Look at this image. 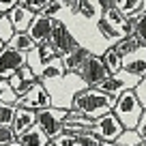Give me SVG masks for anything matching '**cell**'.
<instances>
[{"instance_id": "52a82bcc", "label": "cell", "mask_w": 146, "mask_h": 146, "mask_svg": "<svg viewBox=\"0 0 146 146\" xmlns=\"http://www.w3.org/2000/svg\"><path fill=\"white\" fill-rule=\"evenodd\" d=\"M90 131L95 133L101 142H116L120 137V133L125 131V127L114 116V112H108V114H103L101 118H97L95 123H92Z\"/></svg>"}, {"instance_id": "836d02e7", "label": "cell", "mask_w": 146, "mask_h": 146, "mask_svg": "<svg viewBox=\"0 0 146 146\" xmlns=\"http://www.w3.org/2000/svg\"><path fill=\"white\" fill-rule=\"evenodd\" d=\"M13 140H15L13 129H11V127H2V125H0V146L9 144V142H13Z\"/></svg>"}, {"instance_id": "8992f818", "label": "cell", "mask_w": 146, "mask_h": 146, "mask_svg": "<svg viewBox=\"0 0 146 146\" xmlns=\"http://www.w3.org/2000/svg\"><path fill=\"white\" fill-rule=\"evenodd\" d=\"M15 105H17V108L32 110V112H39V110H45V108L52 105V97H50V92H47L45 84L36 82L35 86H30L22 97H17Z\"/></svg>"}, {"instance_id": "5b68a950", "label": "cell", "mask_w": 146, "mask_h": 146, "mask_svg": "<svg viewBox=\"0 0 146 146\" xmlns=\"http://www.w3.org/2000/svg\"><path fill=\"white\" fill-rule=\"evenodd\" d=\"M78 78L86 84V88H97L103 80L110 78V73H108V69H105L101 56L99 54H90L86 60H84V64L78 69Z\"/></svg>"}, {"instance_id": "d4e9b609", "label": "cell", "mask_w": 146, "mask_h": 146, "mask_svg": "<svg viewBox=\"0 0 146 146\" xmlns=\"http://www.w3.org/2000/svg\"><path fill=\"white\" fill-rule=\"evenodd\" d=\"M142 142H144V140L137 135L135 129H125V131L120 133V137L116 140V144H118V146H140Z\"/></svg>"}, {"instance_id": "7402d4cb", "label": "cell", "mask_w": 146, "mask_h": 146, "mask_svg": "<svg viewBox=\"0 0 146 146\" xmlns=\"http://www.w3.org/2000/svg\"><path fill=\"white\" fill-rule=\"evenodd\" d=\"M7 45L13 47V50H17V52H24V54H28V52H32V50L36 47V43L30 39V35H28V32H15Z\"/></svg>"}, {"instance_id": "4dcf8cb0", "label": "cell", "mask_w": 146, "mask_h": 146, "mask_svg": "<svg viewBox=\"0 0 146 146\" xmlns=\"http://www.w3.org/2000/svg\"><path fill=\"white\" fill-rule=\"evenodd\" d=\"M17 2H19L22 7H26V9H30L32 13H41L50 0H17Z\"/></svg>"}, {"instance_id": "8d00e7d4", "label": "cell", "mask_w": 146, "mask_h": 146, "mask_svg": "<svg viewBox=\"0 0 146 146\" xmlns=\"http://www.w3.org/2000/svg\"><path fill=\"white\" fill-rule=\"evenodd\" d=\"M97 5H99L101 13H105V11L114 9V7H116V2H114V0H97Z\"/></svg>"}, {"instance_id": "e0dca14e", "label": "cell", "mask_w": 146, "mask_h": 146, "mask_svg": "<svg viewBox=\"0 0 146 146\" xmlns=\"http://www.w3.org/2000/svg\"><path fill=\"white\" fill-rule=\"evenodd\" d=\"M17 140L22 142V146H45L47 142H50V137L45 135V131H43L39 125H32L22 135H17Z\"/></svg>"}, {"instance_id": "3957f363", "label": "cell", "mask_w": 146, "mask_h": 146, "mask_svg": "<svg viewBox=\"0 0 146 146\" xmlns=\"http://www.w3.org/2000/svg\"><path fill=\"white\" fill-rule=\"evenodd\" d=\"M47 41L54 45V50L58 52L60 58L67 56V54H71V52H75L80 45H82V43L78 41V36L71 32V28H69L62 19H58V17L54 19V28H52V35H50Z\"/></svg>"}, {"instance_id": "44dd1931", "label": "cell", "mask_w": 146, "mask_h": 146, "mask_svg": "<svg viewBox=\"0 0 146 146\" xmlns=\"http://www.w3.org/2000/svg\"><path fill=\"white\" fill-rule=\"evenodd\" d=\"M95 28H97V32H99V35L103 36V41L108 43V45H114L116 41H120V39H123V32H120V30H116L114 26H110V24L105 22L103 17H101L99 22L95 24Z\"/></svg>"}, {"instance_id": "f546056e", "label": "cell", "mask_w": 146, "mask_h": 146, "mask_svg": "<svg viewBox=\"0 0 146 146\" xmlns=\"http://www.w3.org/2000/svg\"><path fill=\"white\" fill-rule=\"evenodd\" d=\"M62 9H64V7H62L60 0H50V2L45 5V9L41 11V15H47V17H58V13Z\"/></svg>"}, {"instance_id": "ffe728a7", "label": "cell", "mask_w": 146, "mask_h": 146, "mask_svg": "<svg viewBox=\"0 0 146 146\" xmlns=\"http://www.w3.org/2000/svg\"><path fill=\"white\" fill-rule=\"evenodd\" d=\"M112 47H114L120 56H127V54H131V52L140 50V47H146V45L142 43V39H140L137 35H131V36H123V39H120V41H116Z\"/></svg>"}, {"instance_id": "cb8c5ba5", "label": "cell", "mask_w": 146, "mask_h": 146, "mask_svg": "<svg viewBox=\"0 0 146 146\" xmlns=\"http://www.w3.org/2000/svg\"><path fill=\"white\" fill-rule=\"evenodd\" d=\"M116 9L125 15V17H131V15L140 13L142 11V0H114Z\"/></svg>"}, {"instance_id": "5bb4252c", "label": "cell", "mask_w": 146, "mask_h": 146, "mask_svg": "<svg viewBox=\"0 0 146 146\" xmlns=\"http://www.w3.org/2000/svg\"><path fill=\"white\" fill-rule=\"evenodd\" d=\"M32 125H36V112L15 105V116H13V123H11V129H13L15 137L22 135V133L26 131V129H30Z\"/></svg>"}, {"instance_id": "d6986e66", "label": "cell", "mask_w": 146, "mask_h": 146, "mask_svg": "<svg viewBox=\"0 0 146 146\" xmlns=\"http://www.w3.org/2000/svg\"><path fill=\"white\" fill-rule=\"evenodd\" d=\"M99 56H101V60H103V64H105V69H108L110 75H114V73H118L120 69H123V56H120L112 45L105 47Z\"/></svg>"}, {"instance_id": "9c48e42d", "label": "cell", "mask_w": 146, "mask_h": 146, "mask_svg": "<svg viewBox=\"0 0 146 146\" xmlns=\"http://www.w3.org/2000/svg\"><path fill=\"white\" fill-rule=\"evenodd\" d=\"M137 82H140V78L129 75V73H125L123 69H120L118 73H114V75H110L108 80H103L97 88L108 92V95H112V97H118L120 92H125V90H133Z\"/></svg>"}, {"instance_id": "7bdbcfd3", "label": "cell", "mask_w": 146, "mask_h": 146, "mask_svg": "<svg viewBox=\"0 0 146 146\" xmlns=\"http://www.w3.org/2000/svg\"><path fill=\"white\" fill-rule=\"evenodd\" d=\"M0 17H2V15H0Z\"/></svg>"}, {"instance_id": "1f68e13d", "label": "cell", "mask_w": 146, "mask_h": 146, "mask_svg": "<svg viewBox=\"0 0 146 146\" xmlns=\"http://www.w3.org/2000/svg\"><path fill=\"white\" fill-rule=\"evenodd\" d=\"M133 95L137 97V101H140V105L146 110V78H142L140 82L135 84V88H133Z\"/></svg>"}, {"instance_id": "74e56055", "label": "cell", "mask_w": 146, "mask_h": 146, "mask_svg": "<svg viewBox=\"0 0 146 146\" xmlns=\"http://www.w3.org/2000/svg\"><path fill=\"white\" fill-rule=\"evenodd\" d=\"M5 146H22V142H19V140H17V137H15V140H13V142H9V144H5Z\"/></svg>"}, {"instance_id": "7c38bea8", "label": "cell", "mask_w": 146, "mask_h": 146, "mask_svg": "<svg viewBox=\"0 0 146 146\" xmlns=\"http://www.w3.org/2000/svg\"><path fill=\"white\" fill-rule=\"evenodd\" d=\"M7 82L11 84V88H13V92H15V95H17V97H22L24 92L28 90V88H30V86H35V84H36V82H41V80L36 78L35 73H32V69L26 64V67H22L17 73H13V75H11V78L7 80Z\"/></svg>"}, {"instance_id": "d590c367", "label": "cell", "mask_w": 146, "mask_h": 146, "mask_svg": "<svg viewBox=\"0 0 146 146\" xmlns=\"http://www.w3.org/2000/svg\"><path fill=\"white\" fill-rule=\"evenodd\" d=\"M15 5H17V0H0V15H7Z\"/></svg>"}, {"instance_id": "277c9868", "label": "cell", "mask_w": 146, "mask_h": 146, "mask_svg": "<svg viewBox=\"0 0 146 146\" xmlns=\"http://www.w3.org/2000/svg\"><path fill=\"white\" fill-rule=\"evenodd\" d=\"M69 116V110H62V108H56V105H50L45 110H39L36 112V125L45 131V135L50 140L58 137L62 133V125Z\"/></svg>"}, {"instance_id": "8fae6325", "label": "cell", "mask_w": 146, "mask_h": 146, "mask_svg": "<svg viewBox=\"0 0 146 146\" xmlns=\"http://www.w3.org/2000/svg\"><path fill=\"white\" fill-rule=\"evenodd\" d=\"M123 71L140 80L146 78V47H140V50L123 56Z\"/></svg>"}, {"instance_id": "60d3db41", "label": "cell", "mask_w": 146, "mask_h": 146, "mask_svg": "<svg viewBox=\"0 0 146 146\" xmlns=\"http://www.w3.org/2000/svg\"><path fill=\"white\" fill-rule=\"evenodd\" d=\"M45 146H56V144H54V142H52V140H50V142H47V144H45Z\"/></svg>"}, {"instance_id": "e575fe53", "label": "cell", "mask_w": 146, "mask_h": 146, "mask_svg": "<svg viewBox=\"0 0 146 146\" xmlns=\"http://www.w3.org/2000/svg\"><path fill=\"white\" fill-rule=\"evenodd\" d=\"M135 131H137V135H140L142 140L146 142V110L142 112L140 120H137V125H135Z\"/></svg>"}, {"instance_id": "6da1fadb", "label": "cell", "mask_w": 146, "mask_h": 146, "mask_svg": "<svg viewBox=\"0 0 146 146\" xmlns=\"http://www.w3.org/2000/svg\"><path fill=\"white\" fill-rule=\"evenodd\" d=\"M114 103H116V97L108 95V92L99 90V88H82L78 95L73 97L71 110L84 114L90 120H97L103 114L112 112V110H114Z\"/></svg>"}, {"instance_id": "4fadbf2b", "label": "cell", "mask_w": 146, "mask_h": 146, "mask_svg": "<svg viewBox=\"0 0 146 146\" xmlns=\"http://www.w3.org/2000/svg\"><path fill=\"white\" fill-rule=\"evenodd\" d=\"M35 15H36V13H32L30 9H26V7H22V5L17 2V5H15L9 13H7V17H9V22L13 24L15 32H26Z\"/></svg>"}, {"instance_id": "9a60e30c", "label": "cell", "mask_w": 146, "mask_h": 146, "mask_svg": "<svg viewBox=\"0 0 146 146\" xmlns=\"http://www.w3.org/2000/svg\"><path fill=\"white\" fill-rule=\"evenodd\" d=\"M73 15L78 17H84L86 22L97 24L101 19V9L97 5V0H75V7H73Z\"/></svg>"}, {"instance_id": "b9f144b4", "label": "cell", "mask_w": 146, "mask_h": 146, "mask_svg": "<svg viewBox=\"0 0 146 146\" xmlns=\"http://www.w3.org/2000/svg\"><path fill=\"white\" fill-rule=\"evenodd\" d=\"M140 146H146V142H142V144H140Z\"/></svg>"}, {"instance_id": "f1b7e54d", "label": "cell", "mask_w": 146, "mask_h": 146, "mask_svg": "<svg viewBox=\"0 0 146 146\" xmlns=\"http://www.w3.org/2000/svg\"><path fill=\"white\" fill-rule=\"evenodd\" d=\"M133 35H137L142 39V43L146 45V13L144 11H140V15H137V22H135V30H133Z\"/></svg>"}, {"instance_id": "f35d334b", "label": "cell", "mask_w": 146, "mask_h": 146, "mask_svg": "<svg viewBox=\"0 0 146 146\" xmlns=\"http://www.w3.org/2000/svg\"><path fill=\"white\" fill-rule=\"evenodd\" d=\"M99 146H118L116 142H99Z\"/></svg>"}, {"instance_id": "d6a6232c", "label": "cell", "mask_w": 146, "mask_h": 146, "mask_svg": "<svg viewBox=\"0 0 146 146\" xmlns=\"http://www.w3.org/2000/svg\"><path fill=\"white\" fill-rule=\"evenodd\" d=\"M54 142L56 146H78V137L75 135H69V133H60L58 137H54Z\"/></svg>"}, {"instance_id": "484cf974", "label": "cell", "mask_w": 146, "mask_h": 146, "mask_svg": "<svg viewBox=\"0 0 146 146\" xmlns=\"http://www.w3.org/2000/svg\"><path fill=\"white\" fill-rule=\"evenodd\" d=\"M15 35V28H13V24L9 22V17L7 15H2L0 17V43L2 45H7V43L11 41V36Z\"/></svg>"}, {"instance_id": "30bf717a", "label": "cell", "mask_w": 146, "mask_h": 146, "mask_svg": "<svg viewBox=\"0 0 146 146\" xmlns=\"http://www.w3.org/2000/svg\"><path fill=\"white\" fill-rule=\"evenodd\" d=\"M54 19L56 17H47V15H41L36 13L35 17H32L30 26H28V35H30V39L39 45V43H45L47 39H50L52 35V28H54Z\"/></svg>"}, {"instance_id": "83f0119b", "label": "cell", "mask_w": 146, "mask_h": 146, "mask_svg": "<svg viewBox=\"0 0 146 146\" xmlns=\"http://www.w3.org/2000/svg\"><path fill=\"white\" fill-rule=\"evenodd\" d=\"M13 116H15V105L0 103V125H2V127H11Z\"/></svg>"}, {"instance_id": "603a6c76", "label": "cell", "mask_w": 146, "mask_h": 146, "mask_svg": "<svg viewBox=\"0 0 146 146\" xmlns=\"http://www.w3.org/2000/svg\"><path fill=\"white\" fill-rule=\"evenodd\" d=\"M101 17H103L105 22L110 24V26H114L116 30H120V32H123V36H125V28H127V17H125V15L120 13L116 7H114V9H110V11H105Z\"/></svg>"}, {"instance_id": "2e32d148", "label": "cell", "mask_w": 146, "mask_h": 146, "mask_svg": "<svg viewBox=\"0 0 146 146\" xmlns=\"http://www.w3.org/2000/svg\"><path fill=\"white\" fill-rule=\"evenodd\" d=\"M90 54H92V52L88 50L86 45H80L75 52L62 56V67H64V71H67V73H78V69L84 64V60H86Z\"/></svg>"}, {"instance_id": "4316f807", "label": "cell", "mask_w": 146, "mask_h": 146, "mask_svg": "<svg viewBox=\"0 0 146 146\" xmlns=\"http://www.w3.org/2000/svg\"><path fill=\"white\" fill-rule=\"evenodd\" d=\"M15 101H17V95L13 92L11 84L7 82V80H0V103H11V105H15Z\"/></svg>"}, {"instance_id": "7a4b0ae2", "label": "cell", "mask_w": 146, "mask_h": 146, "mask_svg": "<svg viewBox=\"0 0 146 146\" xmlns=\"http://www.w3.org/2000/svg\"><path fill=\"white\" fill-rule=\"evenodd\" d=\"M112 112H114V116L120 120V125H123L125 129H135L144 108L140 105V101L133 95V90H125V92H120V95L116 97V103H114V110H112Z\"/></svg>"}, {"instance_id": "ab89813d", "label": "cell", "mask_w": 146, "mask_h": 146, "mask_svg": "<svg viewBox=\"0 0 146 146\" xmlns=\"http://www.w3.org/2000/svg\"><path fill=\"white\" fill-rule=\"evenodd\" d=\"M142 11L146 13V0H142Z\"/></svg>"}, {"instance_id": "ba28073f", "label": "cell", "mask_w": 146, "mask_h": 146, "mask_svg": "<svg viewBox=\"0 0 146 146\" xmlns=\"http://www.w3.org/2000/svg\"><path fill=\"white\" fill-rule=\"evenodd\" d=\"M26 64H28V54L5 45L0 50V80H9L13 73H17Z\"/></svg>"}, {"instance_id": "ac0fdd59", "label": "cell", "mask_w": 146, "mask_h": 146, "mask_svg": "<svg viewBox=\"0 0 146 146\" xmlns=\"http://www.w3.org/2000/svg\"><path fill=\"white\" fill-rule=\"evenodd\" d=\"M64 75H67V71H64V67H62V58H60V56H56L52 62H47L45 67L41 69V73H39V80L45 84V82L60 80V78H64Z\"/></svg>"}]
</instances>
